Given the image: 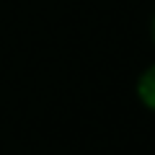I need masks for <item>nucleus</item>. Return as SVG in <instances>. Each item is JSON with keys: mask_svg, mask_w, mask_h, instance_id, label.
I'll list each match as a JSON object with an SVG mask.
<instances>
[{"mask_svg": "<svg viewBox=\"0 0 155 155\" xmlns=\"http://www.w3.org/2000/svg\"><path fill=\"white\" fill-rule=\"evenodd\" d=\"M153 34H155V23H153Z\"/></svg>", "mask_w": 155, "mask_h": 155, "instance_id": "2", "label": "nucleus"}, {"mask_svg": "<svg viewBox=\"0 0 155 155\" xmlns=\"http://www.w3.org/2000/svg\"><path fill=\"white\" fill-rule=\"evenodd\" d=\"M137 91H140L142 104H147L150 109H155V65L150 67L142 78H140V88H137Z\"/></svg>", "mask_w": 155, "mask_h": 155, "instance_id": "1", "label": "nucleus"}]
</instances>
